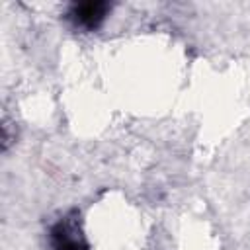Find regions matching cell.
<instances>
[{"mask_svg":"<svg viewBox=\"0 0 250 250\" xmlns=\"http://www.w3.org/2000/svg\"><path fill=\"white\" fill-rule=\"evenodd\" d=\"M49 250H90L78 209L66 211L49 227Z\"/></svg>","mask_w":250,"mask_h":250,"instance_id":"cell-1","label":"cell"},{"mask_svg":"<svg viewBox=\"0 0 250 250\" xmlns=\"http://www.w3.org/2000/svg\"><path fill=\"white\" fill-rule=\"evenodd\" d=\"M113 4L105 2V0H86V2H72L66 8V21L84 33L90 31H98L104 21L107 20L109 12H111Z\"/></svg>","mask_w":250,"mask_h":250,"instance_id":"cell-2","label":"cell"}]
</instances>
